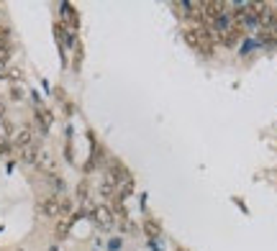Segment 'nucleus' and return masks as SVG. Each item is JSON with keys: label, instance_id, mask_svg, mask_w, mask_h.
<instances>
[{"label": "nucleus", "instance_id": "nucleus-7", "mask_svg": "<svg viewBox=\"0 0 277 251\" xmlns=\"http://www.w3.org/2000/svg\"><path fill=\"white\" fill-rule=\"evenodd\" d=\"M100 195H103L105 200H115V195H118V187H115V185H113V182L105 177V180H103V185H100Z\"/></svg>", "mask_w": 277, "mask_h": 251}, {"label": "nucleus", "instance_id": "nucleus-8", "mask_svg": "<svg viewBox=\"0 0 277 251\" xmlns=\"http://www.w3.org/2000/svg\"><path fill=\"white\" fill-rule=\"evenodd\" d=\"M36 156H38V146H26V149H21V159L26 161V164H36Z\"/></svg>", "mask_w": 277, "mask_h": 251}, {"label": "nucleus", "instance_id": "nucleus-16", "mask_svg": "<svg viewBox=\"0 0 277 251\" xmlns=\"http://www.w3.org/2000/svg\"><path fill=\"white\" fill-rule=\"evenodd\" d=\"M6 154H11V146L8 144H0V156H6Z\"/></svg>", "mask_w": 277, "mask_h": 251}, {"label": "nucleus", "instance_id": "nucleus-2", "mask_svg": "<svg viewBox=\"0 0 277 251\" xmlns=\"http://www.w3.org/2000/svg\"><path fill=\"white\" fill-rule=\"evenodd\" d=\"M38 211H42V216H47V218H59V197L57 195L44 197L42 202H38Z\"/></svg>", "mask_w": 277, "mask_h": 251}, {"label": "nucleus", "instance_id": "nucleus-3", "mask_svg": "<svg viewBox=\"0 0 277 251\" xmlns=\"http://www.w3.org/2000/svg\"><path fill=\"white\" fill-rule=\"evenodd\" d=\"M36 166L42 172H49V175H54V170H57V161H54V156L49 154V151H38V156H36Z\"/></svg>", "mask_w": 277, "mask_h": 251}, {"label": "nucleus", "instance_id": "nucleus-10", "mask_svg": "<svg viewBox=\"0 0 277 251\" xmlns=\"http://www.w3.org/2000/svg\"><path fill=\"white\" fill-rule=\"evenodd\" d=\"M144 231H146L151 238H154V236H160V226H156L154 221H146V223H144Z\"/></svg>", "mask_w": 277, "mask_h": 251}, {"label": "nucleus", "instance_id": "nucleus-5", "mask_svg": "<svg viewBox=\"0 0 277 251\" xmlns=\"http://www.w3.org/2000/svg\"><path fill=\"white\" fill-rule=\"evenodd\" d=\"M33 144V136H31V129L26 126V129H21V131H16V146L18 149H26V146H31Z\"/></svg>", "mask_w": 277, "mask_h": 251}, {"label": "nucleus", "instance_id": "nucleus-4", "mask_svg": "<svg viewBox=\"0 0 277 251\" xmlns=\"http://www.w3.org/2000/svg\"><path fill=\"white\" fill-rule=\"evenodd\" d=\"M36 120H38V129H42V134H47V131L52 129L54 115H52V110H47V108H38V110H36Z\"/></svg>", "mask_w": 277, "mask_h": 251}, {"label": "nucleus", "instance_id": "nucleus-6", "mask_svg": "<svg viewBox=\"0 0 277 251\" xmlns=\"http://www.w3.org/2000/svg\"><path fill=\"white\" fill-rule=\"evenodd\" d=\"M69 228H72V216H69V218H59V221H57V226H54L57 238H67Z\"/></svg>", "mask_w": 277, "mask_h": 251}, {"label": "nucleus", "instance_id": "nucleus-14", "mask_svg": "<svg viewBox=\"0 0 277 251\" xmlns=\"http://www.w3.org/2000/svg\"><path fill=\"white\" fill-rule=\"evenodd\" d=\"M77 192H80V195H77L80 200H88V185H85V182H83L80 187H77Z\"/></svg>", "mask_w": 277, "mask_h": 251}, {"label": "nucleus", "instance_id": "nucleus-1", "mask_svg": "<svg viewBox=\"0 0 277 251\" xmlns=\"http://www.w3.org/2000/svg\"><path fill=\"white\" fill-rule=\"evenodd\" d=\"M93 221L100 228H110L113 226V211L108 205H98V207H93Z\"/></svg>", "mask_w": 277, "mask_h": 251}, {"label": "nucleus", "instance_id": "nucleus-13", "mask_svg": "<svg viewBox=\"0 0 277 251\" xmlns=\"http://www.w3.org/2000/svg\"><path fill=\"white\" fill-rule=\"evenodd\" d=\"M6 77H8V79H16V82H18V79H21L23 74H21V69H16V67H13V69H8V72H6Z\"/></svg>", "mask_w": 277, "mask_h": 251}, {"label": "nucleus", "instance_id": "nucleus-12", "mask_svg": "<svg viewBox=\"0 0 277 251\" xmlns=\"http://www.w3.org/2000/svg\"><path fill=\"white\" fill-rule=\"evenodd\" d=\"M8 36H11L8 28H6V26H0V47H8Z\"/></svg>", "mask_w": 277, "mask_h": 251}, {"label": "nucleus", "instance_id": "nucleus-11", "mask_svg": "<svg viewBox=\"0 0 277 251\" xmlns=\"http://www.w3.org/2000/svg\"><path fill=\"white\" fill-rule=\"evenodd\" d=\"M11 59V47H0V69H3Z\"/></svg>", "mask_w": 277, "mask_h": 251}, {"label": "nucleus", "instance_id": "nucleus-9", "mask_svg": "<svg viewBox=\"0 0 277 251\" xmlns=\"http://www.w3.org/2000/svg\"><path fill=\"white\" fill-rule=\"evenodd\" d=\"M62 16L69 21V26H72V28H77V13H74V8H72V6H62Z\"/></svg>", "mask_w": 277, "mask_h": 251}, {"label": "nucleus", "instance_id": "nucleus-15", "mask_svg": "<svg viewBox=\"0 0 277 251\" xmlns=\"http://www.w3.org/2000/svg\"><path fill=\"white\" fill-rule=\"evenodd\" d=\"M11 98H13V100H21V98H23V90H21V88H11Z\"/></svg>", "mask_w": 277, "mask_h": 251}]
</instances>
